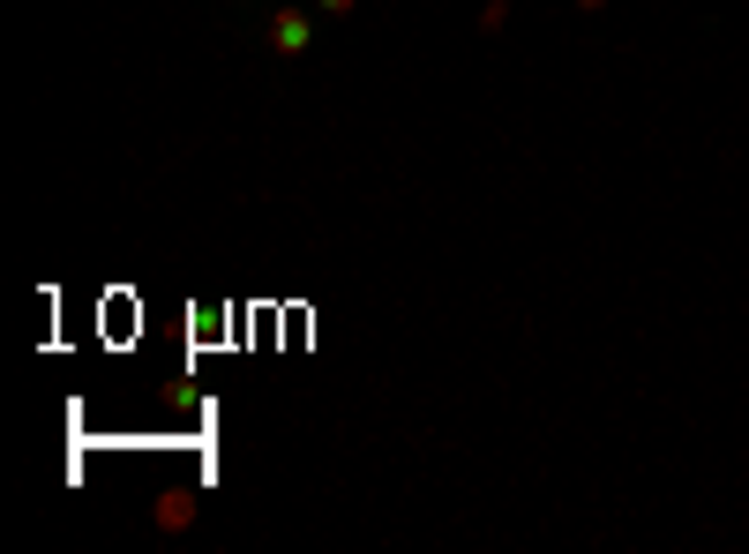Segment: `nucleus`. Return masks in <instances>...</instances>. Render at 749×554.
<instances>
[{
	"label": "nucleus",
	"instance_id": "f257e3e1",
	"mask_svg": "<svg viewBox=\"0 0 749 554\" xmlns=\"http://www.w3.org/2000/svg\"><path fill=\"white\" fill-rule=\"evenodd\" d=\"M262 45H270L278 60H300V53L315 45V8H270V23H262Z\"/></svg>",
	"mask_w": 749,
	"mask_h": 554
},
{
	"label": "nucleus",
	"instance_id": "f03ea898",
	"mask_svg": "<svg viewBox=\"0 0 749 554\" xmlns=\"http://www.w3.org/2000/svg\"><path fill=\"white\" fill-rule=\"evenodd\" d=\"M150 524H158V532H188V524H195V495H188V487H166V495L150 502Z\"/></svg>",
	"mask_w": 749,
	"mask_h": 554
},
{
	"label": "nucleus",
	"instance_id": "7ed1b4c3",
	"mask_svg": "<svg viewBox=\"0 0 749 554\" xmlns=\"http://www.w3.org/2000/svg\"><path fill=\"white\" fill-rule=\"evenodd\" d=\"M502 23H510V0H488V8H480V31H488V38H495Z\"/></svg>",
	"mask_w": 749,
	"mask_h": 554
},
{
	"label": "nucleus",
	"instance_id": "20e7f679",
	"mask_svg": "<svg viewBox=\"0 0 749 554\" xmlns=\"http://www.w3.org/2000/svg\"><path fill=\"white\" fill-rule=\"evenodd\" d=\"M360 0H315V15H353Z\"/></svg>",
	"mask_w": 749,
	"mask_h": 554
},
{
	"label": "nucleus",
	"instance_id": "39448f33",
	"mask_svg": "<svg viewBox=\"0 0 749 554\" xmlns=\"http://www.w3.org/2000/svg\"><path fill=\"white\" fill-rule=\"evenodd\" d=\"M578 8H607V0H578Z\"/></svg>",
	"mask_w": 749,
	"mask_h": 554
}]
</instances>
